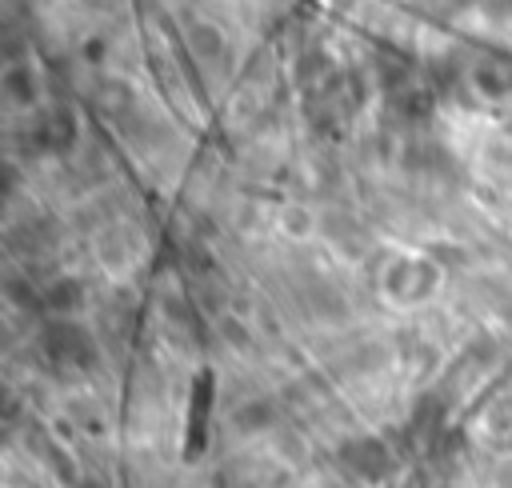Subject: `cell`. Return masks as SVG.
<instances>
[{
	"label": "cell",
	"mask_w": 512,
	"mask_h": 488,
	"mask_svg": "<svg viewBox=\"0 0 512 488\" xmlns=\"http://www.w3.org/2000/svg\"><path fill=\"white\" fill-rule=\"evenodd\" d=\"M476 88L484 96H504L512 92V60L508 56H496V60H484L476 68Z\"/></svg>",
	"instance_id": "1"
}]
</instances>
